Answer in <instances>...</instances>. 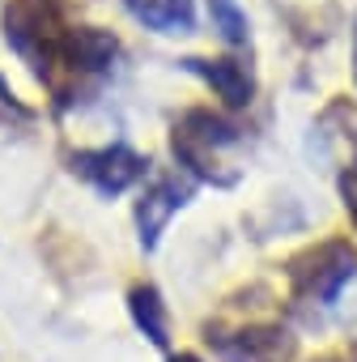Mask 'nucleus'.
Listing matches in <instances>:
<instances>
[{
    "label": "nucleus",
    "instance_id": "nucleus-1",
    "mask_svg": "<svg viewBox=\"0 0 357 362\" xmlns=\"http://www.w3.org/2000/svg\"><path fill=\"white\" fill-rule=\"evenodd\" d=\"M357 277V247L349 239H327L306 247L294 264H289V281L294 294L319 307H332L340 298V290Z\"/></svg>",
    "mask_w": 357,
    "mask_h": 362
},
{
    "label": "nucleus",
    "instance_id": "nucleus-2",
    "mask_svg": "<svg viewBox=\"0 0 357 362\" xmlns=\"http://www.w3.org/2000/svg\"><path fill=\"white\" fill-rule=\"evenodd\" d=\"M73 170H81L102 197H119L145 175V158L132 153L128 145H111V149H98V153H77Z\"/></svg>",
    "mask_w": 357,
    "mask_h": 362
},
{
    "label": "nucleus",
    "instance_id": "nucleus-3",
    "mask_svg": "<svg viewBox=\"0 0 357 362\" xmlns=\"http://www.w3.org/2000/svg\"><path fill=\"white\" fill-rule=\"evenodd\" d=\"M183 205H188V188H178V179H157V184L140 197V205H136V230H140V247L145 252L157 247L166 222Z\"/></svg>",
    "mask_w": 357,
    "mask_h": 362
},
{
    "label": "nucleus",
    "instance_id": "nucleus-4",
    "mask_svg": "<svg viewBox=\"0 0 357 362\" xmlns=\"http://www.w3.org/2000/svg\"><path fill=\"white\" fill-rule=\"evenodd\" d=\"M123 5L153 35H192L196 30V0H123Z\"/></svg>",
    "mask_w": 357,
    "mask_h": 362
},
{
    "label": "nucleus",
    "instance_id": "nucleus-5",
    "mask_svg": "<svg viewBox=\"0 0 357 362\" xmlns=\"http://www.w3.org/2000/svg\"><path fill=\"white\" fill-rule=\"evenodd\" d=\"M188 69H196V73L217 90V98H222L226 107H247L251 94H255V77H251V69L238 64V60H188Z\"/></svg>",
    "mask_w": 357,
    "mask_h": 362
},
{
    "label": "nucleus",
    "instance_id": "nucleus-6",
    "mask_svg": "<svg viewBox=\"0 0 357 362\" xmlns=\"http://www.w3.org/2000/svg\"><path fill=\"white\" fill-rule=\"evenodd\" d=\"M217 349L226 362H285L289 341L281 328H247V332L217 341Z\"/></svg>",
    "mask_w": 357,
    "mask_h": 362
},
{
    "label": "nucleus",
    "instance_id": "nucleus-7",
    "mask_svg": "<svg viewBox=\"0 0 357 362\" xmlns=\"http://www.w3.org/2000/svg\"><path fill=\"white\" fill-rule=\"evenodd\" d=\"M132 320H136V328H140L153 345H166V341H170L166 307H162V298H157L153 286H136V290H132Z\"/></svg>",
    "mask_w": 357,
    "mask_h": 362
},
{
    "label": "nucleus",
    "instance_id": "nucleus-8",
    "mask_svg": "<svg viewBox=\"0 0 357 362\" xmlns=\"http://www.w3.org/2000/svg\"><path fill=\"white\" fill-rule=\"evenodd\" d=\"M209 22H213L217 39H222V43H230V47H243V43L251 39L247 13L234 5V0H209Z\"/></svg>",
    "mask_w": 357,
    "mask_h": 362
},
{
    "label": "nucleus",
    "instance_id": "nucleus-9",
    "mask_svg": "<svg viewBox=\"0 0 357 362\" xmlns=\"http://www.w3.org/2000/svg\"><path fill=\"white\" fill-rule=\"evenodd\" d=\"M115 56V39L107 30H77L73 35V60L81 69H107Z\"/></svg>",
    "mask_w": 357,
    "mask_h": 362
},
{
    "label": "nucleus",
    "instance_id": "nucleus-10",
    "mask_svg": "<svg viewBox=\"0 0 357 362\" xmlns=\"http://www.w3.org/2000/svg\"><path fill=\"white\" fill-rule=\"evenodd\" d=\"M340 197H344V209H349V218H353V226H357V166H349V170L340 175Z\"/></svg>",
    "mask_w": 357,
    "mask_h": 362
},
{
    "label": "nucleus",
    "instance_id": "nucleus-11",
    "mask_svg": "<svg viewBox=\"0 0 357 362\" xmlns=\"http://www.w3.org/2000/svg\"><path fill=\"white\" fill-rule=\"evenodd\" d=\"M170 362H200L196 354H178V358H170Z\"/></svg>",
    "mask_w": 357,
    "mask_h": 362
},
{
    "label": "nucleus",
    "instance_id": "nucleus-12",
    "mask_svg": "<svg viewBox=\"0 0 357 362\" xmlns=\"http://www.w3.org/2000/svg\"><path fill=\"white\" fill-rule=\"evenodd\" d=\"M353 77H357V30H353Z\"/></svg>",
    "mask_w": 357,
    "mask_h": 362
}]
</instances>
